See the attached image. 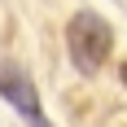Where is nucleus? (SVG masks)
<instances>
[{
  "label": "nucleus",
  "mask_w": 127,
  "mask_h": 127,
  "mask_svg": "<svg viewBox=\"0 0 127 127\" xmlns=\"http://www.w3.org/2000/svg\"><path fill=\"white\" fill-rule=\"evenodd\" d=\"M118 79H123V88H127V62H123V70H118Z\"/></svg>",
  "instance_id": "4"
},
{
  "label": "nucleus",
  "mask_w": 127,
  "mask_h": 127,
  "mask_svg": "<svg viewBox=\"0 0 127 127\" xmlns=\"http://www.w3.org/2000/svg\"><path fill=\"white\" fill-rule=\"evenodd\" d=\"M0 96L18 110V114H39V92L35 83H31V75H26L18 62H0Z\"/></svg>",
  "instance_id": "2"
},
{
  "label": "nucleus",
  "mask_w": 127,
  "mask_h": 127,
  "mask_svg": "<svg viewBox=\"0 0 127 127\" xmlns=\"http://www.w3.org/2000/svg\"><path fill=\"white\" fill-rule=\"evenodd\" d=\"M66 48H70V66L79 75H96L110 57V48H114V26L96 9H79L66 22Z\"/></svg>",
  "instance_id": "1"
},
{
  "label": "nucleus",
  "mask_w": 127,
  "mask_h": 127,
  "mask_svg": "<svg viewBox=\"0 0 127 127\" xmlns=\"http://www.w3.org/2000/svg\"><path fill=\"white\" fill-rule=\"evenodd\" d=\"M26 123H31V127H53L48 118H44V110H39V114H31V118H26Z\"/></svg>",
  "instance_id": "3"
}]
</instances>
